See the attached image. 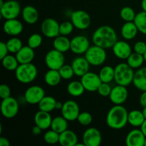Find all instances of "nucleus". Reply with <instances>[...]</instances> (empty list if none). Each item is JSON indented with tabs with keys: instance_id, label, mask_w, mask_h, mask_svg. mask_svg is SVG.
<instances>
[{
	"instance_id": "f257e3e1",
	"label": "nucleus",
	"mask_w": 146,
	"mask_h": 146,
	"mask_svg": "<svg viewBox=\"0 0 146 146\" xmlns=\"http://www.w3.org/2000/svg\"><path fill=\"white\" fill-rule=\"evenodd\" d=\"M118 41L117 34L113 28L108 25L99 27L92 36V41L95 45L104 48H112Z\"/></svg>"
},
{
	"instance_id": "f03ea898",
	"label": "nucleus",
	"mask_w": 146,
	"mask_h": 146,
	"mask_svg": "<svg viewBox=\"0 0 146 146\" xmlns=\"http://www.w3.org/2000/svg\"><path fill=\"white\" fill-rule=\"evenodd\" d=\"M128 112L121 105H115L108 111L106 115V123L109 128L115 130L123 128L128 121Z\"/></svg>"
},
{
	"instance_id": "7ed1b4c3",
	"label": "nucleus",
	"mask_w": 146,
	"mask_h": 146,
	"mask_svg": "<svg viewBox=\"0 0 146 146\" xmlns=\"http://www.w3.org/2000/svg\"><path fill=\"white\" fill-rule=\"evenodd\" d=\"M115 76L114 81L118 85L128 86L133 84L135 72L127 63H120L114 68Z\"/></svg>"
},
{
	"instance_id": "20e7f679",
	"label": "nucleus",
	"mask_w": 146,
	"mask_h": 146,
	"mask_svg": "<svg viewBox=\"0 0 146 146\" xmlns=\"http://www.w3.org/2000/svg\"><path fill=\"white\" fill-rule=\"evenodd\" d=\"M38 74L36 66L32 63L21 64L15 71L16 78L21 84H29L36 79Z\"/></svg>"
},
{
	"instance_id": "39448f33",
	"label": "nucleus",
	"mask_w": 146,
	"mask_h": 146,
	"mask_svg": "<svg viewBox=\"0 0 146 146\" xmlns=\"http://www.w3.org/2000/svg\"><path fill=\"white\" fill-rule=\"evenodd\" d=\"M106 48L94 44L88 48L85 53V57L91 66H98L104 64L106 60L107 54Z\"/></svg>"
},
{
	"instance_id": "423d86ee",
	"label": "nucleus",
	"mask_w": 146,
	"mask_h": 146,
	"mask_svg": "<svg viewBox=\"0 0 146 146\" xmlns=\"http://www.w3.org/2000/svg\"><path fill=\"white\" fill-rule=\"evenodd\" d=\"M1 17L5 20L17 19L21 13V6L17 1L9 0L0 7Z\"/></svg>"
},
{
	"instance_id": "0eeeda50",
	"label": "nucleus",
	"mask_w": 146,
	"mask_h": 146,
	"mask_svg": "<svg viewBox=\"0 0 146 146\" xmlns=\"http://www.w3.org/2000/svg\"><path fill=\"white\" fill-rule=\"evenodd\" d=\"M19 102L14 97L2 99L1 103V113L4 118L11 119L14 118L19 112Z\"/></svg>"
},
{
	"instance_id": "6e6552de",
	"label": "nucleus",
	"mask_w": 146,
	"mask_h": 146,
	"mask_svg": "<svg viewBox=\"0 0 146 146\" xmlns=\"http://www.w3.org/2000/svg\"><path fill=\"white\" fill-rule=\"evenodd\" d=\"M65 57L64 53L54 48L47 52L45 56V64L49 69L58 70L64 65Z\"/></svg>"
},
{
	"instance_id": "1a4fd4ad",
	"label": "nucleus",
	"mask_w": 146,
	"mask_h": 146,
	"mask_svg": "<svg viewBox=\"0 0 146 146\" xmlns=\"http://www.w3.org/2000/svg\"><path fill=\"white\" fill-rule=\"evenodd\" d=\"M71 21L75 28L79 30H85L91 25V18L86 11L84 10H76L71 13Z\"/></svg>"
},
{
	"instance_id": "9d476101",
	"label": "nucleus",
	"mask_w": 146,
	"mask_h": 146,
	"mask_svg": "<svg viewBox=\"0 0 146 146\" xmlns=\"http://www.w3.org/2000/svg\"><path fill=\"white\" fill-rule=\"evenodd\" d=\"M81 81L84 85L86 91L88 92H95L98 91V87L102 83L99 75L91 71H88L83 76H81Z\"/></svg>"
},
{
	"instance_id": "9b49d317",
	"label": "nucleus",
	"mask_w": 146,
	"mask_h": 146,
	"mask_svg": "<svg viewBox=\"0 0 146 146\" xmlns=\"http://www.w3.org/2000/svg\"><path fill=\"white\" fill-rule=\"evenodd\" d=\"M45 96V91L39 86H31L24 93V100L28 104L34 105L38 103Z\"/></svg>"
},
{
	"instance_id": "f8f14e48",
	"label": "nucleus",
	"mask_w": 146,
	"mask_h": 146,
	"mask_svg": "<svg viewBox=\"0 0 146 146\" xmlns=\"http://www.w3.org/2000/svg\"><path fill=\"white\" fill-rule=\"evenodd\" d=\"M61 111L62 116L68 121H74L77 120L80 114L79 106L73 100L65 101Z\"/></svg>"
},
{
	"instance_id": "ddd939ff",
	"label": "nucleus",
	"mask_w": 146,
	"mask_h": 146,
	"mask_svg": "<svg viewBox=\"0 0 146 146\" xmlns=\"http://www.w3.org/2000/svg\"><path fill=\"white\" fill-rule=\"evenodd\" d=\"M58 21L52 18H47L41 23V30L42 34L47 38H56L60 35Z\"/></svg>"
},
{
	"instance_id": "4468645a",
	"label": "nucleus",
	"mask_w": 146,
	"mask_h": 146,
	"mask_svg": "<svg viewBox=\"0 0 146 146\" xmlns=\"http://www.w3.org/2000/svg\"><path fill=\"white\" fill-rule=\"evenodd\" d=\"M82 141L86 146H99L102 142V135L99 130L91 127L84 131Z\"/></svg>"
},
{
	"instance_id": "2eb2a0df",
	"label": "nucleus",
	"mask_w": 146,
	"mask_h": 146,
	"mask_svg": "<svg viewBox=\"0 0 146 146\" xmlns=\"http://www.w3.org/2000/svg\"><path fill=\"white\" fill-rule=\"evenodd\" d=\"M90 47V42L86 36L83 35L76 36L71 40V50L74 54H83L86 52Z\"/></svg>"
},
{
	"instance_id": "dca6fc26",
	"label": "nucleus",
	"mask_w": 146,
	"mask_h": 146,
	"mask_svg": "<svg viewBox=\"0 0 146 146\" xmlns=\"http://www.w3.org/2000/svg\"><path fill=\"white\" fill-rule=\"evenodd\" d=\"M128 96V91L126 86L118 85L112 88L109 98L114 105H122L126 101Z\"/></svg>"
},
{
	"instance_id": "f3484780",
	"label": "nucleus",
	"mask_w": 146,
	"mask_h": 146,
	"mask_svg": "<svg viewBox=\"0 0 146 146\" xmlns=\"http://www.w3.org/2000/svg\"><path fill=\"white\" fill-rule=\"evenodd\" d=\"M113 52L117 58L120 59H127L132 54V48L128 42L125 41H117L112 47Z\"/></svg>"
},
{
	"instance_id": "a211bd4d",
	"label": "nucleus",
	"mask_w": 146,
	"mask_h": 146,
	"mask_svg": "<svg viewBox=\"0 0 146 146\" xmlns=\"http://www.w3.org/2000/svg\"><path fill=\"white\" fill-rule=\"evenodd\" d=\"M146 137L141 129L130 131L125 138V144L128 146H144Z\"/></svg>"
},
{
	"instance_id": "6ab92c4d",
	"label": "nucleus",
	"mask_w": 146,
	"mask_h": 146,
	"mask_svg": "<svg viewBox=\"0 0 146 146\" xmlns=\"http://www.w3.org/2000/svg\"><path fill=\"white\" fill-rule=\"evenodd\" d=\"M4 31L8 35L16 36L21 34L24 29L22 23L17 19L6 20L3 25Z\"/></svg>"
},
{
	"instance_id": "aec40b11",
	"label": "nucleus",
	"mask_w": 146,
	"mask_h": 146,
	"mask_svg": "<svg viewBox=\"0 0 146 146\" xmlns=\"http://www.w3.org/2000/svg\"><path fill=\"white\" fill-rule=\"evenodd\" d=\"M90 65L86 57H76L73 60L71 66L74 69V74L77 76L81 77L89 71Z\"/></svg>"
},
{
	"instance_id": "412c9836",
	"label": "nucleus",
	"mask_w": 146,
	"mask_h": 146,
	"mask_svg": "<svg viewBox=\"0 0 146 146\" xmlns=\"http://www.w3.org/2000/svg\"><path fill=\"white\" fill-rule=\"evenodd\" d=\"M52 119L53 118L49 112L41 111V110L36 113L34 115V123L42 130L51 128Z\"/></svg>"
},
{
	"instance_id": "4be33fe9",
	"label": "nucleus",
	"mask_w": 146,
	"mask_h": 146,
	"mask_svg": "<svg viewBox=\"0 0 146 146\" xmlns=\"http://www.w3.org/2000/svg\"><path fill=\"white\" fill-rule=\"evenodd\" d=\"M16 57L20 64L31 63L35 57L34 49L28 45L24 46L16 54Z\"/></svg>"
},
{
	"instance_id": "5701e85b",
	"label": "nucleus",
	"mask_w": 146,
	"mask_h": 146,
	"mask_svg": "<svg viewBox=\"0 0 146 146\" xmlns=\"http://www.w3.org/2000/svg\"><path fill=\"white\" fill-rule=\"evenodd\" d=\"M133 84L137 89L146 91V67H141L135 71Z\"/></svg>"
},
{
	"instance_id": "b1692460",
	"label": "nucleus",
	"mask_w": 146,
	"mask_h": 146,
	"mask_svg": "<svg viewBox=\"0 0 146 146\" xmlns=\"http://www.w3.org/2000/svg\"><path fill=\"white\" fill-rule=\"evenodd\" d=\"M78 143V136L74 131L66 130L59 134L58 143L62 146H76Z\"/></svg>"
},
{
	"instance_id": "393cba45",
	"label": "nucleus",
	"mask_w": 146,
	"mask_h": 146,
	"mask_svg": "<svg viewBox=\"0 0 146 146\" xmlns=\"http://www.w3.org/2000/svg\"><path fill=\"white\" fill-rule=\"evenodd\" d=\"M121 32L124 39L131 40L136 36L138 29L134 21H125L121 27Z\"/></svg>"
},
{
	"instance_id": "a878e982",
	"label": "nucleus",
	"mask_w": 146,
	"mask_h": 146,
	"mask_svg": "<svg viewBox=\"0 0 146 146\" xmlns=\"http://www.w3.org/2000/svg\"><path fill=\"white\" fill-rule=\"evenodd\" d=\"M21 14L24 21L29 24H36L38 19V11L33 6H26L23 9Z\"/></svg>"
},
{
	"instance_id": "bb28decb",
	"label": "nucleus",
	"mask_w": 146,
	"mask_h": 146,
	"mask_svg": "<svg viewBox=\"0 0 146 146\" xmlns=\"http://www.w3.org/2000/svg\"><path fill=\"white\" fill-rule=\"evenodd\" d=\"M54 48L62 53L67 52L71 48V40L67 38L66 36L58 35L54 38L53 41Z\"/></svg>"
},
{
	"instance_id": "cd10ccee",
	"label": "nucleus",
	"mask_w": 146,
	"mask_h": 146,
	"mask_svg": "<svg viewBox=\"0 0 146 146\" xmlns=\"http://www.w3.org/2000/svg\"><path fill=\"white\" fill-rule=\"evenodd\" d=\"M145 118L142 111L139 110H133L128 113V123L133 127H141Z\"/></svg>"
},
{
	"instance_id": "c85d7f7f",
	"label": "nucleus",
	"mask_w": 146,
	"mask_h": 146,
	"mask_svg": "<svg viewBox=\"0 0 146 146\" xmlns=\"http://www.w3.org/2000/svg\"><path fill=\"white\" fill-rule=\"evenodd\" d=\"M62 79L58 70L49 69L44 76V81L49 86H56L58 85Z\"/></svg>"
},
{
	"instance_id": "c756f323",
	"label": "nucleus",
	"mask_w": 146,
	"mask_h": 146,
	"mask_svg": "<svg viewBox=\"0 0 146 146\" xmlns=\"http://www.w3.org/2000/svg\"><path fill=\"white\" fill-rule=\"evenodd\" d=\"M85 91V88L81 81H73L70 82L67 86V91L71 96H81Z\"/></svg>"
},
{
	"instance_id": "7c9ffc66",
	"label": "nucleus",
	"mask_w": 146,
	"mask_h": 146,
	"mask_svg": "<svg viewBox=\"0 0 146 146\" xmlns=\"http://www.w3.org/2000/svg\"><path fill=\"white\" fill-rule=\"evenodd\" d=\"M68 121L64 116H56L52 119L51 128L54 131H56L58 133L64 132L68 129Z\"/></svg>"
},
{
	"instance_id": "2f4dec72",
	"label": "nucleus",
	"mask_w": 146,
	"mask_h": 146,
	"mask_svg": "<svg viewBox=\"0 0 146 146\" xmlns=\"http://www.w3.org/2000/svg\"><path fill=\"white\" fill-rule=\"evenodd\" d=\"M56 100L54 97L45 96L42 98V100L38 103V108L41 111L50 113L56 109Z\"/></svg>"
},
{
	"instance_id": "473e14b6",
	"label": "nucleus",
	"mask_w": 146,
	"mask_h": 146,
	"mask_svg": "<svg viewBox=\"0 0 146 146\" xmlns=\"http://www.w3.org/2000/svg\"><path fill=\"white\" fill-rule=\"evenodd\" d=\"M98 75L102 82L109 84L114 80L115 69L111 66H105L100 70Z\"/></svg>"
},
{
	"instance_id": "72a5a7b5",
	"label": "nucleus",
	"mask_w": 146,
	"mask_h": 146,
	"mask_svg": "<svg viewBox=\"0 0 146 146\" xmlns=\"http://www.w3.org/2000/svg\"><path fill=\"white\" fill-rule=\"evenodd\" d=\"M145 59L142 54H140L134 51L127 58V64L134 69V68H139L143 64Z\"/></svg>"
},
{
	"instance_id": "f704fd0d",
	"label": "nucleus",
	"mask_w": 146,
	"mask_h": 146,
	"mask_svg": "<svg viewBox=\"0 0 146 146\" xmlns=\"http://www.w3.org/2000/svg\"><path fill=\"white\" fill-rule=\"evenodd\" d=\"M134 23L138 28V31L146 35V11L143 10L136 14Z\"/></svg>"
},
{
	"instance_id": "c9c22d12",
	"label": "nucleus",
	"mask_w": 146,
	"mask_h": 146,
	"mask_svg": "<svg viewBox=\"0 0 146 146\" xmlns=\"http://www.w3.org/2000/svg\"><path fill=\"white\" fill-rule=\"evenodd\" d=\"M2 66L4 68L8 71H16L17 67L19 65L17 57L12 55H7L1 59Z\"/></svg>"
},
{
	"instance_id": "e433bc0d",
	"label": "nucleus",
	"mask_w": 146,
	"mask_h": 146,
	"mask_svg": "<svg viewBox=\"0 0 146 146\" xmlns=\"http://www.w3.org/2000/svg\"><path fill=\"white\" fill-rule=\"evenodd\" d=\"M7 48L11 54H17L23 47L22 42L21 40L17 37H13L9 38L7 42Z\"/></svg>"
},
{
	"instance_id": "4c0bfd02",
	"label": "nucleus",
	"mask_w": 146,
	"mask_h": 146,
	"mask_svg": "<svg viewBox=\"0 0 146 146\" xmlns=\"http://www.w3.org/2000/svg\"><path fill=\"white\" fill-rule=\"evenodd\" d=\"M121 19L125 21H133L136 16L135 11L130 7H124L120 11Z\"/></svg>"
},
{
	"instance_id": "58836bf2",
	"label": "nucleus",
	"mask_w": 146,
	"mask_h": 146,
	"mask_svg": "<svg viewBox=\"0 0 146 146\" xmlns=\"http://www.w3.org/2000/svg\"><path fill=\"white\" fill-rule=\"evenodd\" d=\"M44 141L50 145L58 143L59 141V133L52 129L49 130L44 133Z\"/></svg>"
},
{
	"instance_id": "ea45409f",
	"label": "nucleus",
	"mask_w": 146,
	"mask_h": 146,
	"mask_svg": "<svg viewBox=\"0 0 146 146\" xmlns=\"http://www.w3.org/2000/svg\"><path fill=\"white\" fill-rule=\"evenodd\" d=\"M58 71L60 73L61 78L64 80H69L73 78L75 74H74V69H73L71 65H67V64H64L63 66L58 69Z\"/></svg>"
},
{
	"instance_id": "a19ab883",
	"label": "nucleus",
	"mask_w": 146,
	"mask_h": 146,
	"mask_svg": "<svg viewBox=\"0 0 146 146\" xmlns=\"http://www.w3.org/2000/svg\"><path fill=\"white\" fill-rule=\"evenodd\" d=\"M43 38L42 36L39 34H33L29 37L28 38V46L31 48H38L42 44Z\"/></svg>"
},
{
	"instance_id": "79ce46f5",
	"label": "nucleus",
	"mask_w": 146,
	"mask_h": 146,
	"mask_svg": "<svg viewBox=\"0 0 146 146\" xmlns=\"http://www.w3.org/2000/svg\"><path fill=\"white\" fill-rule=\"evenodd\" d=\"M77 121L81 125H84V126H87L89 125L90 124L92 123L93 121V116L89 112H81L78 115Z\"/></svg>"
},
{
	"instance_id": "37998d69",
	"label": "nucleus",
	"mask_w": 146,
	"mask_h": 146,
	"mask_svg": "<svg viewBox=\"0 0 146 146\" xmlns=\"http://www.w3.org/2000/svg\"><path fill=\"white\" fill-rule=\"evenodd\" d=\"M74 26L71 21H64L59 26L60 35L68 36L74 31Z\"/></svg>"
},
{
	"instance_id": "c03bdc74",
	"label": "nucleus",
	"mask_w": 146,
	"mask_h": 146,
	"mask_svg": "<svg viewBox=\"0 0 146 146\" xmlns=\"http://www.w3.org/2000/svg\"><path fill=\"white\" fill-rule=\"evenodd\" d=\"M111 90H112V88L108 84V83L102 82L100 86L98 87V89L97 91L101 96L108 97L111 94Z\"/></svg>"
},
{
	"instance_id": "a18cd8bd",
	"label": "nucleus",
	"mask_w": 146,
	"mask_h": 146,
	"mask_svg": "<svg viewBox=\"0 0 146 146\" xmlns=\"http://www.w3.org/2000/svg\"><path fill=\"white\" fill-rule=\"evenodd\" d=\"M133 50L135 52L143 55L146 51V43L144 41H137L133 46Z\"/></svg>"
},
{
	"instance_id": "49530a36",
	"label": "nucleus",
	"mask_w": 146,
	"mask_h": 146,
	"mask_svg": "<svg viewBox=\"0 0 146 146\" xmlns=\"http://www.w3.org/2000/svg\"><path fill=\"white\" fill-rule=\"evenodd\" d=\"M11 96V90L7 84H1L0 86V97L2 99Z\"/></svg>"
},
{
	"instance_id": "de8ad7c7",
	"label": "nucleus",
	"mask_w": 146,
	"mask_h": 146,
	"mask_svg": "<svg viewBox=\"0 0 146 146\" xmlns=\"http://www.w3.org/2000/svg\"><path fill=\"white\" fill-rule=\"evenodd\" d=\"M9 51L8 48H7V43H4L3 41L0 42V59L4 58L6 56L8 55Z\"/></svg>"
},
{
	"instance_id": "09e8293b",
	"label": "nucleus",
	"mask_w": 146,
	"mask_h": 146,
	"mask_svg": "<svg viewBox=\"0 0 146 146\" xmlns=\"http://www.w3.org/2000/svg\"><path fill=\"white\" fill-rule=\"evenodd\" d=\"M140 104L143 108L146 107V91H143L141 97H140Z\"/></svg>"
},
{
	"instance_id": "8fccbe9b",
	"label": "nucleus",
	"mask_w": 146,
	"mask_h": 146,
	"mask_svg": "<svg viewBox=\"0 0 146 146\" xmlns=\"http://www.w3.org/2000/svg\"><path fill=\"white\" fill-rule=\"evenodd\" d=\"M41 129L39 126H38L37 125H36L35 126H34L31 129V132H32V134L34 135H38L41 133Z\"/></svg>"
},
{
	"instance_id": "3c124183",
	"label": "nucleus",
	"mask_w": 146,
	"mask_h": 146,
	"mask_svg": "<svg viewBox=\"0 0 146 146\" xmlns=\"http://www.w3.org/2000/svg\"><path fill=\"white\" fill-rule=\"evenodd\" d=\"M10 143L7 138L4 137H1L0 138V146H9Z\"/></svg>"
},
{
	"instance_id": "603ef678",
	"label": "nucleus",
	"mask_w": 146,
	"mask_h": 146,
	"mask_svg": "<svg viewBox=\"0 0 146 146\" xmlns=\"http://www.w3.org/2000/svg\"><path fill=\"white\" fill-rule=\"evenodd\" d=\"M141 130L142 131V132L143 133V134L145 135V136L146 137V119L145 120V121L143 122V123L142 124V125L141 126Z\"/></svg>"
},
{
	"instance_id": "864d4df0",
	"label": "nucleus",
	"mask_w": 146,
	"mask_h": 146,
	"mask_svg": "<svg viewBox=\"0 0 146 146\" xmlns=\"http://www.w3.org/2000/svg\"><path fill=\"white\" fill-rule=\"evenodd\" d=\"M63 105H64V104L61 103V101H56V109L61 110V108H62L63 107Z\"/></svg>"
},
{
	"instance_id": "5fc2aeb1",
	"label": "nucleus",
	"mask_w": 146,
	"mask_h": 146,
	"mask_svg": "<svg viewBox=\"0 0 146 146\" xmlns=\"http://www.w3.org/2000/svg\"><path fill=\"white\" fill-rule=\"evenodd\" d=\"M141 7H142L143 11H146V0H142V1H141Z\"/></svg>"
},
{
	"instance_id": "6e6d98bb",
	"label": "nucleus",
	"mask_w": 146,
	"mask_h": 146,
	"mask_svg": "<svg viewBox=\"0 0 146 146\" xmlns=\"http://www.w3.org/2000/svg\"><path fill=\"white\" fill-rule=\"evenodd\" d=\"M142 112H143V114L144 117H145V118L146 119V107H144L143 109V111H142Z\"/></svg>"
},
{
	"instance_id": "4d7b16f0",
	"label": "nucleus",
	"mask_w": 146,
	"mask_h": 146,
	"mask_svg": "<svg viewBox=\"0 0 146 146\" xmlns=\"http://www.w3.org/2000/svg\"><path fill=\"white\" fill-rule=\"evenodd\" d=\"M4 2L3 1V0H0V7H2V6L4 5Z\"/></svg>"
},
{
	"instance_id": "13d9d810",
	"label": "nucleus",
	"mask_w": 146,
	"mask_h": 146,
	"mask_svg": "<svg viewBox=\"0 0 146 146\" xmlns=\"http://www.w3.org/2000/svg\"><path fill=\"white\" fill-rule=\"evenodd\" d=\"M143 56H144V59H145V61L146 62V51H145V54H143Z\"/></svg>"
},
{
	"instance_id": "bf43d9fd",
	"label": "nucleus",
	"mask_w": 146,
	"mask_h": 146,
	"mask_svg": "<svg viewBox=\"0 0 146 146\" xmlns=\"http://www.w3.org/2000/svg\"><path fill=\"white\" fill-rule=\"evenodd\" d=\"M144 146H146V138H145V145H144Z\"/></svg>"
}]
</instances>
